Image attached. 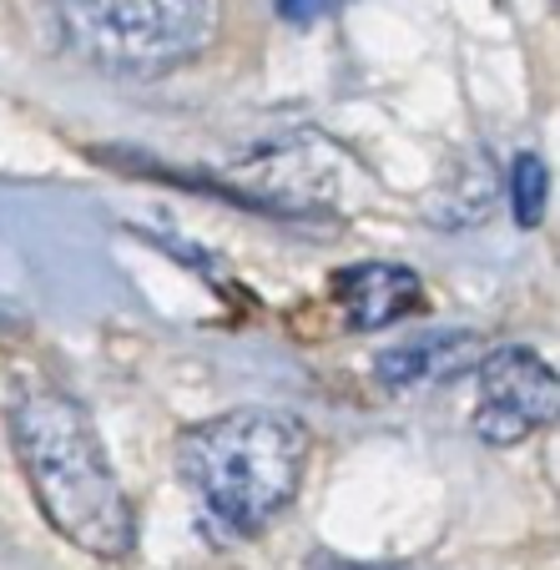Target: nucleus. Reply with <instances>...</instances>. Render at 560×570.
<instances>
[{
	"mask_svg": "<svg viewBox=\"0 0 560 570\" xmlns=\"http://www.w3.org/2000/svg\"><path fill=\"white\" fill-rule=\"evenodd\" d=\"M11 440L51 530H61L87 556H127L137 520L87 410L61 389H21L11 404Z\"/></svg>",
	"mask_w": 560,
	"mask_h": 570,
	"instance_id": "nucleus-1",
	"label": "nucleus"
},
{
	"mask_svg": "<svg viewBox=\"0 0 560 570\" xmlns=\"http://www.w3.org/2000/svg\"><path fill=\"white\" fill-rule=\"evenodd\" d=\"M308 464V430L283 410H233L177 440V470L207 525L258 535L293 505Z\"/></svg>",
	"mask_w": 560,
	"mask_h": 570,
	"instance_id": "nucleus-2",
	"label": "nucleus"
},
{
	"mask_svg": "<svg viewBox=\"0 0 560 570\" xmlns=\"http://www.w3.org/2000/svg\"><path fill=\"white\" fill-rule=\"evenodd\" d=\"M51 26L81 61L163 76L193 61L217 31V0H46Z\"/></svg>",
	"mask_w": 560,
	"mask_h": 570,
	"instance_id": "nucleus-3",
	"label": "nucleus"
},
{
	"mask_svg": "<svg viewBox=\"0 0 560 570\" xmlns=\"http://www.w3.org/2000/svg\"><path fill=\"white\" fill-rule=\"evenodd\" d=\"M556 374L530 348H500L480 358L474 379V434L485 444H520L556 420Z\"/></svg>",
	"mask_w": 560,
	"mask_h": 570,
	"instance_id": "nucleus-4",
	"label": "nucleus"
},
{
	"mask_svg": "<svg viewBox=\"0 0 560 570\" xmlns=\"http://www.w3.org/2000/svg\"><path fill=\"white\" fill-rule=\"evenodd\" d=\"M334 298L354 328H394L424 308V283L399 263H354L334 278Z\"/></svg>",
	"mask_w": 560,
	"mask_h": 570,
	"instance_id": "nucleus-5",
	"label": "nucleus"
},
{
	"mask_svg": "<svg viewBox=\"0 0 560 570\" xmlns=\"http://www.w3.org/2000/svg\"><path fill=\"white\" fill-rule=\"evenodd\" d=\"M480 358V338L464 334V328H440V334L410 338V344L379 354V379L389 389H420V384H440V379L460 374Z\"/></svg>",
	"mask_w": 560,
	"mask_h": 570,
	"instance_id": "nucleus-6",
	"label": "nucleus"
},
{
	"mask_svg": "<svg viewBox=\"0 0 560 570\" xmlns=\"http://www.w3.org/2000/svg\"><path fill=\"white\" fill-rule=\"evenodd\" d=\"M510 203H515V217L525 227H536L540 217H546V203H550V173L540 157H515V167H510Z\"/></svg>",
	"mask_w": 560,
	"mask_h": 570,
	"instance_id": "nucleus-7",
	"label": "nucleus"
},
{
	"mask_svg": "<svg viewBox=\"0 0 560 570\" xmlns=\"http://www.w3.org/2000/svg\"><path fill=\"white\" fill-rule=\"evenodd\" d=\"M338 6H344V0H278V16L293 26H308V21H318V16L338 11Z\"/></svg>",
	"mask_w": 560,
	"mask_h": 570,
	"instance_id": "nucleus-8",
	"label": "nucleus"
},
{
	"mask_svg": "<svg viewBox=\"0 0 560 570\" xmlns=\"http://www.w3.org/2000/svg\"><path fill=\"white\" fill-rule=\"evenodd\" d=\"M308 570H410V566H364V560H344V556H328V550H318V556L308 560Z\"/></svg>",
	"mask_w": 560,
	"mask_h": 570,
	"instance_id": "nucleus-9",
	"label": "nucleus"
}]
</instances>
